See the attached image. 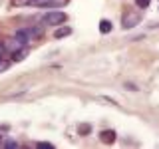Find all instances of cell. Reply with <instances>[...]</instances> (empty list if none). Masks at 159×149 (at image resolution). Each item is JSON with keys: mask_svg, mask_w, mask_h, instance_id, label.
I'll return each mask as SVG.
<instances>
[{"mask_svg": "<svg viewBox=\"0 0 159 149\" xmlns=\"http://www.w3.org/2000/svg\"><path fill=\"white\" fill-rule=\"evenodd\" d=\"M30 54V48L28 46H20V48H16L12 52V62H22L24 58H26Z\"/></svg>", "mask_w": 159, "mask_h": 149, "instance_id": "cell-4", "label": "cell"}, {"mask_svg": "<svg viewBox=\"0 0 159 149\" xmlns=\"http://www.w3.org/2000/svg\"><path fill=\"white\" fill-rule=\"evenodd\" d=\"M99 139H102L103 143H113L116 141V131H113V129H106V131L99 133Z\"/></svg>", "mask_w": 159, "mask_h": 149, "instance_id": "cell-5", "label": "cell"}, {"mask_svg": "<svg viewBox=\"0 0 159 149\" xmlns=\"http://www.w3.org/2000/svg\"><path fill=\"white\" fill-rule=\"evenodd\" d=\"M72 34V28H58L56 32H54V38H66V36H70Z\"/></svg>", "mask_w": 159, "mask_h": 149, "instance_id": "cell-8", "label": "cell"}, {"mask_svg": "<svg viewBox=\"0 0 159 149\" xmlns=\"http://www.w3.org/2000/svg\"><path fill=\"white\" fill-rule=\"evenodd\" d=\"M111 28H113V24L109 22V20H106V18L99 20V32H102V34H109V32H111Z\"/></svg>", "mask_w": 159, "mask_h": 149, "instance_id": "cell-6", "label": "cell"}, {"mask_svg": "<svg viewBox=\"0 0 159 149\" xmlns=\"http://www.w3.org/2000/svg\"><path fill=\"white\" fill-rule=\"evenodd\" d=\"M78 131H80V133H82V135H88V133H89V131H92V127H89V125H88V123H84V125H80V127H78Z\"/></svg>", "mask_w": 159, "mask_h": 149, "instance_id": "cell-9", "label": "cell"}, {"mask_svg": "<svg viewBox=\"0 0 159 149\" xmlns=\"http://www.w3.org/2000/svg\"><path fill=\"white\" fill-rule=\"evenodd\" d=\"M38 147L40 149H52L54 145H52V143H38Z\"/></svg>", "mask_w": 159, "mask_h": 149, "instance_id": "cell-13", "label": "cell"}, {"mask_svg": "<svg viewBox=\"0 0 159 149\" xmlns=\"http://www.w3.org/2000/svg\"><path fill=\"white\" fill-rule=\"evenodd\" d=\"M50 0H30V6H46Z\"/></svg>", "mask_w": 159, "mask_h": 149, "instance_id": "cell-11", "label": "cell"}, {"mask_svg": "<svg viewBox=\"0 0 159 149\" xmlns=\"http://www.w3.org/2000/svg\"><path fill=\"white\" fill-rule=\"evenodd\" d=\"M4 52H6V44L0 42V58H4Z\"/></svg>", "mask_w": 159, "mask_h": 149, "instance_id": "cell-14", "label": "cell"}, {"mask_svg": "<svg viewBox=\"0 0 159 149\" xmlns=\"http://www.w3.org/2000/svg\"><path fill=\"white\" fill-rule=\"evenodd\" d=\"M8 66H10V62H8V60L0 58V74H2V72H6V70H8Z\"/></svg>", "mask_w": 159, "mask_h": 149, "instance_id": "cell-10", "label": "cell"}, {"mask_svg": "<svg viewBox=\"0 0 159 149\" xmlns=\"http://www.w3.org/2000/svg\"><path fill=\"white\" fill-rule=\"evenodd\" d=\"M14 38H16L18 42L22 44V46H28V44H30V42H32V40H34L28 28H26V30H18V32H16V36H14Z\"/></svg>", "mask_w": 159, "mask_h": 149, "instance_id": "cell-3", "label": "cell"}, {"mask_svg": "<svg viewBox=\"0 0 159 149\" xmlns=\"http://www.w3.org/2000/svg\"><path fill=\"white\" fill-rule=\"evenodd\" d=\"M66 12H60V10H52V12H48L46 16H44L42 22L46 24V26H60V24L66 22Z\"/></svg>", "mask_w": 159, "mask_h": 149, "instance_id": "cell-2", "label": "cell"}, {"mask_svg": "<svg viewBox=\"0 0 159 149\" xmlns=\"http://www.w3.org/2000/svg\"><path fill=\"white\" fill-rule=\"evenodd\" d=\"M139 20H141V14L137 12V10H125L121 16V26L129 30V28H135L139 24Z\"/></svg>", "mask_w": 159, "mask_h": 149, "instance_id": "cell-1", "label": "cell"}, {"mask_svg": "<svg viewBox=\"0 0 159 149\" xmlns=\"http://www.w3.org/2000/svg\"><path fill=\"white\" fill-rule=\"evenodd\" d=\"M6 147H10V149H14V147H18V143H16V141H8V143H6Z\"/></svg>", "mask_w": 159, "mask_h": 149, "instance_id": "cell-15", "label": "cell"}, {"mask_svg": "<svg viewBox=\"0 0 159 149\" xmlns=\"http://www.w3.org/2000/svg\"><path fill=\"white\" fill-rule=\"evenodd\" d=\"M68 2H70V0H50L44 8H64Z\"/></svg>", "mask_w": 159, "mask_h": 149, "instance_id": "cell-7", "label": "cell"}, {"mask_svg": "<svg viewBox=\"0 0 159 149\" xmlns=\"http://www.w3.org/2000/svg\"><path fill=\"white\" fill-rule=\"evenodd\" d=\"M149 2H151V0H135V6L137 8H147Z\"/></svg>", "mask_w": 159, "mask_h": 149, "instance_id": "cell-12", "label": "cell"}]
</instances>
